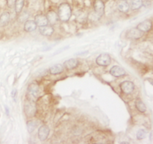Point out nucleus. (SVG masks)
Masks as SVG:
<instances>
[{
    "label": "nucleus",
    "mask_w": 153,
    "mask_h": 144,
    "mask_svg": "<svg viewBox=\"0 0 153 144\" xmlns=\"http://www.w3.org/2000/svg\"><path fill=\"white\" fill-rule=\"evenodd\" d=\"M58 16L59 20L67 22L72 16V8L69 3H61L58 7Z\"/></svg>",
    "instance_id": "nucleus-1"
},
{
    "label": "nucleus",
    "mask_w": 153,
    "mask_h": 144,
    "mask_svg": "<svg viewBox=\"0 0 153 144\" xmlns=\"http://www.w3.org/2000/svg\"><path fill=\"white\" fill-rule=\"evenodd\" d=\"M111 58L108 54H101L96 59V63L97 65L101 67H107L111 64Z\"/></svg>",
    "instance_id": "nucleus-2"
},
{
    "label": "nucleus",
    "mask_w": 153,
    "mask_h": 144,
    "mask_svg": "<svg viewBox=\"0 0 153 144\" xmlns=\"http://www.w3.org/2000/svg\"><path fill=\"white\" fill-rule=\"evenodd\" d=\"M94 9L97 17H101L105 13V4L102 0H94Z\"/></svg>",
    "instance_id": "nucleus-3"
},
{
    "label": "nucleus",
    "mask_w": 153,
    "mask_h": 144,
    "mask_svg": "<svg viewBox=\"0 0 153 144\" xmlns=\"http://www.w3.org/2000/svg\"><path fill=\"white\" fill-rule=\"evenodd\" d=\"M120 88L123 94H130L134 91V85L130 81H125L120 85Z\"/></svg>",
    "instance_id": "nucleus-4"
},
{
    "label": "nucleus",
    "mask_w": 153,
    "mask_h": 144,
    "mask_svg": "<svg viewBox=\"0 0 153 144\" xmlns=\"http://www.w3.org/2000/svg\"><path fill=\"white\" fill-rule=\"evenodd\" d=\"M128 39L131 40H137V39L141 38L143 36V32L140 31V30L137 29V28H132L128 30L126 34Z\"/></svg>",
    "instance_id": "nucleus-5"
},
{
    "label": "nucleus",
    "mask_w": 153,
    "mask_h": 144,
    "mask_svg": "<svg viewBox=\"0 0 153 144\" xmlns=\"http://www.w3.org/2000/svg\"><path fill=\"white\" fill-rule=\"evenodd\" d=\"M50 133V128L46 125H43L39 128L38 138L40 141H45L48 138Z\"/></svg>",
    "instance_id": "nucleus-6"
},
{
    "label": "nucleus",
    "mask_w": 153,
    "mask_h": 144,
    "mask_svg": "<svg viewBox=\"0 0 153 144\" xmlns=\"http://www.w3.org/2000/svg\"><path fill=\"white\" fill-rule=\"evenodd\" d=\"M136 28L143 33L148 32L152 28V21L150 19H146V20L140 22Z\"/></svg>",
    "instance_id": "nucleus-7"
},
{
    "label": "nucleus",
    "mask_w": 153,
    "mask_h": 144,
    "mask_svg": "<svg viewBox=\"0 0 153 144\" xmlns=\"http://www.w3.org/2000/svg\"><path fill=\"white\" fill-rule=\"evenodd\" d=\"M34 21L35 22L37 26L38 27L44 26V25H46L49 24L46 15L43 14V13H38V14L34 16Z\"/></svg>",
    "instance_id": "nucleus-8"
},
{
    "label": "nucleus",
    "mask_w": 153,
    "mask_h": 144,
    "mask_svg": "<svg viewBox=\"0 0 153 144\" xmlns=\"http://www.w3.org/2000/svg\"><path fill=\"white\" fill-rule=\"evenodd\" d=\"M46 18H47L48 22H49L51 25H55V24L58 22V21L59 20L58 13H57L55 11H54L53 10H49V11L46 13Z\"/></svg>",
    "instance_id": "nucleus-9"
},
{
    "label": "nucleus",
    "mask_w": 153,
    "mask_h": 144,
    "mask_svg": "<svg viewBox=\"0 0 153 144\" xmlns=\"http://www.w3.org/2000/svg\"><path fill=\"white\" fill-rule=\"evenodd\" d=\"M24 111H25V113L27 115V117H31L35 114L36 107L34 104L31 103V102H27L24 106Z\"/></svg>",
    "instance_id": "nucleus-10"
},
{
    "label": "nucleus",
    "mask_w": 153,
    "mask_h": 144,
    "mask_svg": "<svg viewBox=\"0 0 153 144\" xmlns=\"http://www.w3.org/2000/svg\"><path fill=\"white\" fill-rule=\"evenodd\" d=\"M110 74L114 77H120L126 74V70L120 66L115 65L110 70Z\"/></svg>",
    "instance_id": "nucleus-11"
},
{
    "label": "nucleus",
    "mask_w": 153,
    "mask_h": 144,
    "mask_svg": "<svg viewBox=\"0 0 153 144\" xmlns=\"http://www.w3.org/2000/svg\"><path fill=\"white\" fill-rule=\"evenodd\" d=\"M27 91H28L30 95L36 97L38 96L39 93H40V86L36 82H33V83H31L28 85V88H27Z\"/></svg>",
    "instance_id": "nucleus-12"
},
{
    "label": "nucleus",
    "mask_w": 153,
    "mask_h": 144,
    "mask_svg": "<svg viewBox=\"0 0 153 144\" xmlns=\"http://www.w3.org/2000/svg\"><path fill=\"white\" fill-rule=\"evenodd\" d=\"M54 31H55V30H54V28L52 25H44V26L39 27V32L43 36H46V37L52 36L53 34Z\"/></svg>",
    "instance_id": "nucleus-13"
},
{
    "label": "nucleus",
    "mask_w": 153,
    "mask_h": 144,
    "mask_svg": "<svg viewBox=\"0 0 153 144\" xmlns=\"http://www.w3.org/2000/svg\"><path fill=\"white\" fill-rule=\"evenodd\" d=\"M37 25L34 20L28 19L24 22V31L26 32H32L37 28Z\"/></svg>",
    "instance_id": "nucleus-14"
},
{
    "label": "nucleus",
    "mask_w": 153,
    "mask_h": 144,
    "mask_svg": "<svg viewBox=\"0 0 153 144\" xmlns=\"http://www.w3.org/2000/svg\"><path fill=\"white\" fill-rule=\"evenodd\" d=\"M78 65H79V61L74 59V58H70V59L67 60L64 62V67L69 70H73L76 67H77Z\"/></svg>",
    "instance_id": "nucleus-15"
},
{
    "label": "nucleus",
    "mask_w": 153,
    "mask_h": 144,
    "mask_svg": "<svg viewBox=\"0 0 153 144\" xmlns=\"http://www.w3.org/2000/svg\"><path fill=\"white\" fill-rule=\"evenodd\" d=\"M10 19V14L8 11H4L0 16V26L4 27L7 25Z\"/></svg>",
    "instance_id": "nucleus-16"
},
{
    "label": "nucleus",
    "mask_w": 153,
    "mask_h": 144,
    "mask_svg": "<svg viewBox=\"0 0 153 144\" xmlns=\"http://www.w3.org/2000/svg\"><path fill=\"white\" fill-rule=\"evenodd\" d=\"M117 9L123 13H127L129 10L130 5L126 0H120L117 3Z\"/></svg>",
    "instance_id": "nucleus-17"
},
{
    "label": "nucleus",
    "mask_w": 153,
    "mask_h": 144,
    "mask_svg": "<svg viewBox=\"0 0 153 144\" xmlns=\"http://www.w3.org/2000/svg\"><path fill=\"white\" fill-rule=\"evenodd\" d=\"M49 72L52 75L61 74V73H62L64 72V67H63V65H61L60 64H54L52 67H50Z\"/></svg>",
    "instance_id": "nucleus-18"
},
{
    "label": "nucleus",
    "mask_w": 153,
    "mask_h": 144,
    "mask_svg": "<svg viewBox=\"0 0 153 144\" xmlns=\"http://www.w3.org/2000/svg\"><path fill=\"white\" fill-rule=\"evenodd\" d=\"M135 107L137 108V110L139 112H140V113H144V112H146V105L144 104V102L140 99L138 98L135 100Z\"/></svg>",
    "instance_id": "nucleus-19"
},
{
    "label": "nucleus",
    "mask_w": 153,
    "mask_h": 144,
    "mask_svg": "<svg viewBox=\"0 0 153 144\" xmlns=\"http://www.w3.org/2000/svg\"><path fill=\"white\" fill-rule=\"evenodd\" d=\"M143 0H131L130 8L133 10H136L140 9L143 5Z\"/></svg>",
    "instance_id": "nucleus-20"
},
{
    "label": "nucleus",
    "mask_w": 153,
    "mask_h": 144,
    "mask_svg": "<svg viewBox=\"0 0 153 144\" xmlns=\"http://www.w3.org/2000/svg\"><path fill=\"white\" fill-rule=\"evenodd\" d=\"M25 0H16L14 4V10L17 14H19L23 8Z\"/></svg>",
    "instance_id": "nucleus-21"
},
{
    "label": "nucleus",
    "mask_w": 153,
    "mask_h": 144,
    "mask_svg": "<svg viewBox=\"0 0 153 144\" xmlns=\"http://www.w3.org/2000/svg\"><path fill=\"white\" fill-rule=\"evenodd\" d=\"M38 125V122L36 120H29L27 122V128H28V132L31 134L34 130L36 129L37 126Z\"/></svg>",
    "instance_id": "nucleus-22"
},
{
    "label": "nucleus",
    "mask_w": 153,
    "mask_h": 144,
    "mask_svg": "<svg viewBox=\"0 0 153 144\" xmlns=\"http://www.w3.org/2000/svg\"><path fill=\"white\" fill-rule=\"evenodd\" d=\"M29 16L30 14L28 13V12L26 11V10H25V11H21L20 13H19L17 19L19 22H25V21L28 20Z\"/></svg>",
    "instance_id": "nucleus-23"
},
{
    "label": "nucleus",
    "mask_w": 153,
    "mask_h": 144,
    "mask_svg": "<svg viewBox=\"0 0 153 144\" xmlns=\"http://www.w3.org/2000/svg\"><path fill=\"white\" fill-rule=\"evenodd\" d=\"M146 132L144 129H140L137 131V134H136V136H137V140H142V139L145 138L146 137Z\"/></svg>",
    "instance_id": "nucleus-24"
},
{
    "label": "nucleus",
    "mask_w": 153,
    "mask_h": 144,
    "mask_svg": "<svg viewBox=\"0 0 153 144\" xmlns=\"http://www.w3.org/2000/svg\"><path fill=\"white\" fill-rule=\"evenodd\" d=\"M16 0H6V4L9 8H13L14 7V4Z\"/></svg>",
    "instance_id": "nucleus-25"
},
{
    "label": "nucleus",
    "mask_w": 153,
    "mask_h": 144,
    "mask_svg": "<svg viewBox=\"0 0 153 144\" xmlns=\"http://www.w3.org/2000/svg\"><path fill=\"white\" fill-rule=\"evenodd\" d=\"M68 49V46H67V47H66L65 49H64V48H63V49H60L59 51H57L56 52H55V54H54V55H58V54H59L60 52H63V51H64V50H66V49Z\"/></svg>",
    "instance_id": "nucleus-26"
},
{
    "label": "nucleus",
    "mask_w": 153,
    "mask_h": 144,
    "mask_svg": "<svg viewBox=\"0 0 153 144\" xmlns=\"http://www.w3.org/2000/svg\"><path fill=\"white\" fill-rule=\"evenodd\" d=\"M126 1H128V0H126Z\"/></svg>",
    "instance_id": "nucleus-27"
}]
</instances>
